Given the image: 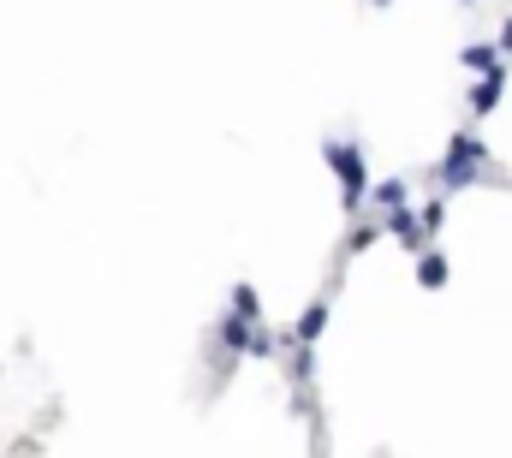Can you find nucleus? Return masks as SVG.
Here are the masks:
<instances>
[{
  "label": "nucleus",
  "mask_w": 512,
  "mask_h": 458,
  "mask_svg": "<svg viewBox=\"0 0 512 458\" xmlns=\"http://www.w3.org/2000/svg\"><path fill=\"white\" fill-rule=\"evenodd\" d=\"M501 84H507V72H501V66H495V72H483V84H477L471 108H477V114H489V108H495V96H501Z\"/></svg>",
  "instance_id": "f257e3e1"
},
{
  "label": "nucleus",
  "mask_w": 512,
  "mask_h": 458,
  "mask_svg": "<svg viewBox=\"0 0 512 458\" xmlns=\"http://www.w3.org/2000/svg\"><path fill=\"white\" fill-rule=\"evenodd\" d=\"M501 48H512V18L501 24Z\"/></svg>",
  "instance_id": "f03ea898"
},
{
  "label": "nucleus",
  "mask_w": 512,
  "mask_h": 458,
  "mask_svg": "<svg viewBox=\"0 0 512 458\" xmlns=\"http://www.w3.org/2000/svg\"><path fill=\"white\" fill-rule=\"evenodd\" d=\"M465 6H471V0H465Z\"/></svg>",
  "instance_id": "7ed1b4c3"
}]
</instances>
